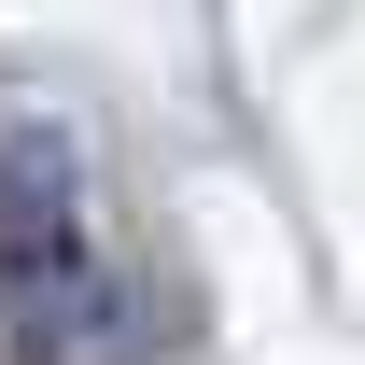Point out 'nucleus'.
Masks as SVG:
<instances>
[{
	"mask_svg": "<svg viewBox=\"0 0 365 365\" xmlns=\"http://www.w3.org/2000/svg\"><path fill=\"white\" fill-rule=\"evenodd\" d=\"M127 351V253L98 169L56 113L0 127V365H113Z\"/></svg>",
	"mask_w": 365,
	"mask_h": 365,
	"instance_id": "obj_1",
	"label": "nucleus"
}]
</instances>
